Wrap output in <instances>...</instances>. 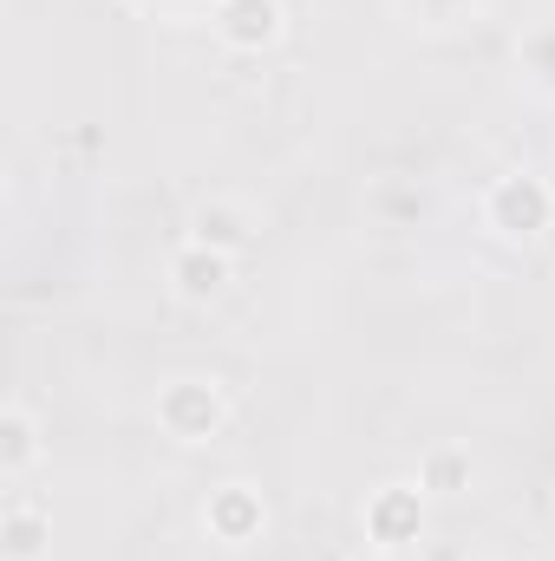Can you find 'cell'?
<instances>
[{
	"label": "cell",
	"mask_w": 555,
	"mask_h": 561,
	"mask_svg": "<svg viewBox=\"0 0 555 561\" xmlns=\"http://www.w3.org/2000/svg\"><path fill=\"white\" fill-rule=\"evenodd\" d=\"M7 438H14V444H7V464H27V457H33V431H27V418H20V411L7 418Z\"/></svg>",
	"instance_id": "6da1fadb"
}]
</instances>
